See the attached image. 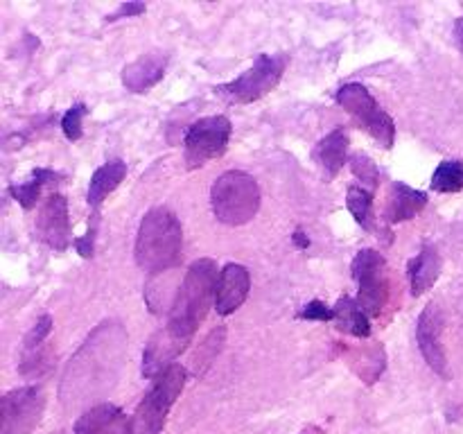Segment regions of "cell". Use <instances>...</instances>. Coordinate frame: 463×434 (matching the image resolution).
<instances>
[{"label": "cell", "mask_w": 463, "mask_h": 434, "mask_svg": "<svg viewBox=\"0 0 463 434\" xmlns=\"http://www.w3.org/2000/svg\"><path fill=\"white\" fill-rule=\"evenodd\" d=\"M217 278V262L211 258H199L185 271L184 283L176 288L167 310V324L161 330L181 351L188 348L199 324L206 319L211 306H215Z\"/></svg>", "instance_id": "obj_1"}, {"label": "cell", "mask_w": 463, "mask_h": 434, "mask_svg": "<svg viewBox=\"0 0 463 434\" xmlns=\"http://www.w3.org/2000/svg\"><path fill=\"white\" fill-rule=\"evenodd\" d=\"M184 258V229L170 208L145 212L136 235V265L147 274H165Z\"/></svg>", "instance_id": "obj_2"}, {"label": "cell", "mask_w": 463, "mask_h": 434, "mask_svg": "<svg viewBox=\"0 0 463 434\" xmlns=\"http://www.w3.org/2000/svg\"><path fill=\"white\" fill-rule=\"evenodd\" d=\"M260 185L249 172L229 170L215 179L211 188V208L217 222L242 226L260 211Z\"/></svg>", "instance_id": "obj_3"}, {"label": "cell", "mask_w": 463, "mask_h": 434, "mask_svg": "<svg viewBox=\"0 0 463 434\" xmlns=\"http://www.w3.org/2000/svg\"><path fill=\"white\" fill-rule=\"evenodd\" d=\"M288 54H258L253 66L226 84H217L215 95L229 104H251L279 86L288 68Z\"/></svg>", "instance_id": "obj_4"}, {"label": "cell", "mask_w": 463, "mask_h": 434, "mask_svg": "<svg viewBox=\"0 0 463 434\" xmlns=\"http://www.w3.org/2000/svg\"><path fill=\"white\" fill-rule=\"evenodd\" d=\"M185 380H188V371L181 364H172L163 371L158 378H154V384L149 387V392L145 393V398L140 401L138 410L134 416V434H158L165 425L167 411L172 410V405L176 402V398L181 396L185 387Z\"/></svg>", "instance_id": "obj_5"}, {"label": "cell", "mask_w": 463, "mask_h": 434, "mask_svg": "<svg viewBox=\"0 0 463 434\" xmlns=\"http://www.w3.org/2000/svg\"><path fill=\"white\" fill-rule=\"evenodd\" d=\"M335 99L371 138L378 140L384 149L393 147V143H396V122L380 107L378 99L371 95V90L364 84L351 81V84L339 86Z\"/></svg>", "instance_id": "obj_6"}, {"label": "cell", "mask_w": 463, "mask_h": 434, "mask_svg": "<svg viewBox=\"0 0 463 434\" xmlns=\"http://www.w3.org/2000/svg\"><path fill=\"white\" fill-rule=\"evenodd\" d=\"M353 278L357 283V306L366 316H380L389 298L387 260L375 249H360L353 258Z\"/></svg>", "instance_id": "obj_7"}, {"label": "cell", "mask_w": 463, "mask_h": 434, "mask_svg": "<svg viewBox=\"0 0 463 434\" xmlns=\"http://www.w3.org/2000/svg\"><path fill=\"white\" fill-rule=\"evenodd\" d=\"M233 125L226 116L199 118L184 136V158L188 170H197L215 161L229 149Z\"/></svg>", "instance_id": "obj_8"}, {"label": "cell", "mask_w": 463, "mask_h": 434, "mask_svg": "<svg viewBox=\"0 0 463 434\" xmlns=\"http://www.w3.org/2000/svg\"><path fill=\"white\" fill-rule=\"evenodd\" d=\"M45 407V393L41 387H21L5 393L0 401V434H27Z\"/></svg>", "instance_id": "obj_9"}, {"label": "cell", "mask_w": 463, "mask_h": 434, "mask_svg": "<svg viewBox=\"0 0 463 434\" xmlns=\"http://www.w3.org/2000/svg\"><path fill=\"white\" fill-rule=\"evenodd\" d=\"M443 326H446V319H443L441 307L437 303H428L416 321V342L430 369L448 380L450 369H448V355L443 346Z\"/></svg>", "instance_id": "obj_10"}, {"label": "cell", "mask_w": 463, "mask_h": 434, "mask_svg": "<svg viewBox=\"0 0 463 434\" xmlns=\"http://www.w3.org/2000/svg\"><path fill=\"white\" fill-rule=\"evenodd\" d=\"M34 229L36 238L52 251H66L75 242L71 231V215H68V199L61 193H52L41 203Z\"/></svg>", "instance_id": "obj_11"}, {"label": "cell", "mask_w": 463, "mask_h": 434, "mask_svg": "<svg viewBox=\"0 0 463 434\" xmlns=\"http://www.w3.org/2000/svg\"><path fill=\"white\" fill-rule=\"evenodd\" d=\"M249 289H251V274L240 262H229L220 271L215 289V310L220 316L233 315L242 303L247 301Z\"/></svg>", "instance_id": "obj_12"}, {"label": "cell", "mask_w": 463, "mask_h": 434, "mask_svg": "<svg viewBox=\"0 0 463 434\" xmlns=\"http://www.w3.org/2000/svg\"><path fill=\"white\" fill-rule=\"evenodd\" d=\"M167 63H170V54L161 50L140 54L136 61L122 68V86L131 93H147L165 77Z\"/></svg>", "instance_id": "obj_13"}, {"label": "cell", "mask_w": 463, "mask_h": 434, "mask_svg": "<svg viewBox=\"0 0 463 434\" xmlns=\"http://www.w3.org/2000/svg\"><path fill=\"white\" fill-rule=\"evenodd\" d=\"M425 206H428V193L411 188V185L402 184V181H393L387 194V206H384L383 220L389 226L402 224V222L414 220Z\"/></svg>", "instance_id": "obj_14"}, {"label": "cell", "mask_w": 463, "mask_h": 434, "mask_svg": "<svg viewBox=\"0 0 463 434\" xmlns=\"http://www.w3.org/2000/svg\"><path fill=\"white\" fill-rule=\"evenodd\" d=\"M348 147H351V138H348L346 127H335L330 134H326L315 145V149H312V161L319 165L326 179H335L342 172L344 163L348 161Z\"/></svg>", "instance_id": "obj_15"}, {"label": "cell", "mask_w": 463, "mask_h": 434, "mask_svg": "<svg viewBox=\"0 0 463 434\" xmlns=\"http://www.w3.org/2000/svg\"><path fill=\"white\" fill-rule=\"evenodd\" d=\"M443 269V258L434 244H423L416 258L410 262V285H411V297H423L430 288L439 280Z\"/></svg>", "instance_id": "obj_16"}, {"label": "cell", "mask_w": 463, "mask_h": 434, "mask_svg": "<svg viewBox=\"0 0 463 434\" xmlns=\"http://www.w3.org/2000/svg\"><path fill=\"white\" fill-rule=\"evenodd\" d=\"M75 434H129L127 416L116 405H98L86 411L75 425Z\"/></svg>", "instance_id": "obj_17"}, {"label": "cell", "mask_w": 463, "mask_h": 434, "mask_svg": "<svg viewBox=\"0 0 463 434\" xmlns=\"http://www.w3.org/2000/svg\"><path fill=\"white\" fill-rule=\"evenodd\" d=\"M127 176V163L120 158H113V161L102 163L98 170L93 172L89 181V193H86V202L93 208V212L99 211V206L104 203V199L118 188V185L125 181Z\"/></svg>", "instance_id": "obj_18"}, {"label": "cell", "mask_w": 463, "mask_h": 434, "mask_svg": "<svg viewBox=\"0 0 463 434\" xmlns=\"http://www.w3.org/2000/svg\"><path fill=\"white\" fill-rule=\"evenodd\" d=\"M57 179H61L59 172L48 170V167H36V170H32L30 179L23 181V184L9 185V194H12V199H16L23 211H30V208L36 206L45 185L57 184Z\"/></svg>", "instance_id": "obj_19"}, {"label": "cell", "mask_w": 463, "mask_h": 434, "mask_svg": "<svg viewBox=\"0 0 463 434\" xmlns=\"http://www.w3.org/2000/svg\"><path fill=\"white\" fill-rule=\"evenodd\" d=\"M335 315H337V319H335L337 330L360 339L371 337V319L362 312V307L357 306V301L353 297L339 298L337 306H335Z\"/></svg>", "instance_id": "obj_20"}, {"label": "cell", "mask_w": 463, "mask_h": 434, "mask_svg": "<svg viewBox=\"0 0 463 434\" xmlns=\"http://www.w3.org/2000/svg\"><path fill=\"white\" fill-rule=\"evenodd\" d=\"M434 193H461L463 190V161L459 158H448L441 161L434 170L432 181H430Z\"/></svg>", "instance_id": "obj_21"}, {"label": "cell", "mask_w": 463, "mask_h": 434, "mask_svg": "<svg viewBox=\"0 0 463 434\" xmlns=\"http://www.w3.org/2000/svg\"><path fill=\"white\" fill-rule=\"evenodd\" d=\"M346 208L364 231H373V193L362 185H351L346 194Z\"/></svg>", "instance_id": "obj_22"}, {"label": "cell", "mask_w": 463, "mask_h": 434, "mask_svg": "<svg viewBox=\"0 0 463 434\" xmlns=\"http://www.w3.org/2000/svg\"><path fill=\"white\" fill-rule=\"evenodd\" d=\"M52 348L48 344L39 348H32V351H23L21 355V373L27 378H41V375L50 373L52 371Z\"/></svg>", "instance_id": "obj_23"}, {"label": "cell", "mask_w": 463, "mask_h": 434, "mask_svg": "<svg viewBox=\"0 0 463 434\" xmlns=\"http://www.w3.org/2000/svg\"><path fill=\"white\" fill-rule=\"evenodd\" d=\"M351 170H353V175L360 179L362 188L375 193V188H378V184H380V170H378V165H375L373 158H371L369 154H364V152L353 154V156H351Z\"/></svg>", "instance_id": "obj_24"}, {"label": "cell", "mask_w": 463, "mask_h": 434, "mask_svg": "<svg viewBox=\"0 0 463 434\" xmlns=\"http://www.w3.org/2000/svg\"><path fill=\"white\" fill-rule=\"evenodd\" d=\"M86 113H89V107H86L84 102H75L66 113H63L61 131L71 143L80 140L81 134H84V129H81V120L86 118Z\"/></svg>", "instance_id": "obj_25"}, {"label": "cell", "mask_w": 463, "mask_h": 434, "mask_svg": "<svg viewBox=\"0 0 463 434\" xmlns=\"http://www.w3.org/2000/svg\"><path fill=\"white\" fill-rule=\"evenodd\" d=\"M50 333H52V316L43 315L34 326H32V330L25 335V339H23V351H32V348L43 346L45 339L50 337Z\"/></svg>", "instance_id": "obj_26"}, {"label": "cell", "mask_w": 463, "mask_h": 434, "mask_svg": "<svg viewBox=\"0 0 463 434\" xmlns=\"http://www.w3.org/2000/svg\"><path fill=\"white\" fill-rule=\"evenodd\" d=\"M98 224H99V212H93L89 220V231L81 238H75V249L81 258H93L95 251V238H98Z\"/></svg>", "instance_id": "obj_27"}, {"label": "cell", "mask_w": 463, "mask_h": 434, "mask_svg": "<svg viewBox=\"0 0 463 434\" xmlns=\"http://www.w3.org/2000/svg\"><path fill=\"white\" fill-rule=\"evenodd\" d=\"M298 316H301V319H307V321H335L337 319V315H335V307L326 306V303L319 301V298H312L310 303H306V306H303V310L298 312Z\"/></svg>", "instance_id": "obj_28"}, {"label": "cell", "mask_w": 463, "mask_h": 434, "mask_svg": "<svg viewBox=\"0 0 463 434\" xmlns=\"http://www.w3.org/2000/svg\"><path fill=\"white\" fill-rule=\"evenodd\" d=\"M145 9H147V7H145L143 3H122L120 7L116 9V12L109 14L107 21L111 23V21H118V18H131V16H138V14H143Z\"/></svg>", "instance_id": "obj_29"}, {"label": "cell", "mask_w": 463, "mask_h": 434, "mask_svg": "<svg viewBox=\"0 0 463 434\" xmlns=\"http://www.w3.org/2000/svg\"><path fill=\"white\" fill-rule=\"evenodd\" d=\"M292 242L297 244L298 249H307V247H310V238H307V235H306V231H303V229H297V231H294V235H292Z\"/></svg>", "instance_id": "obj_30"}, {"label": "cell", "mask_w": 463, "mask_h": 434, "mask_svg": "<svg viewBox=\"0 0 463 434\" xmlns=\"http://www.w3.org/2000/svg\"><path fill=\"white\" fill-rule=\"evenodd\" d=\"M455 43H457V48H459L461 54H463V16H459L455 21Z\"/></svg>", "instance_id": "obj_31"}]
</instances>
